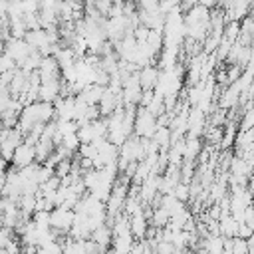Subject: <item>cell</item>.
I'll list each match as a JSON object with an SVG mask.
<instances>
[{
  "label": "cell",
  "instance_id": "8",
  "mask_svg": "<svg viewBox=\"0 0 254 254\" xmlns=\"http://www.w3.org/2000/svg\"><path fill=\"white\" fill-rule=\"evenodd\" d=\"M252 127H254V109L248 107V109L244 111L242 119H240V131H248V129H252Z\"/></svg>",
  "mask_w": 254,
  "mask_h": 254
},
{
  "label": "cell",
  "instance_id": "5",
  "mask_svg": "<svg viewBox=\"0 0 254 254\" xmlns=\"http://www.w3.org/2000/svg\"><path fill=\"white\" fill-rule=\"evenodd\" d=\"M139 75V83H141V89L147 91V89H153L157 79H159V65H153V64H147L141 67V71L137 73Z\"/></svg>",
  "mask_w": 254,
  "mask_h": 254
},
{
  "label": "cell",
  "instance_id": "3",
  "mask_svg": "<svg viewBox=\"0 0 254 254\" xmlns=\"http://www.w3.org/2000/svg\"><path fill=\"white\" fill-rule=\"evenodd\" d=\"M10 163H12L16 169H22V167H28V165L36 163V143L24 139V141L16 147V151H14L12 159H10Z\"/></svg>",
  "mask_w": 254,
  "mask_h": 254
},
{
  "label": "cell",
  "instance_id": "4",
  "mask_svg": "<svg viewBox=\"0 0 254 254\" xmlns=\"http://www.w3.org/2000/svg\"><path fill=\"white\" fill-rule=\"evenodd\" d=\"M32 52H34V50L30 48V44H28L24 38H12L8 44H4V54L10 56V58L16 62V65H18L20 62H24Z\"/></svg>",
  "mask_w": 254,
  "mask_h": 254
},
{
  "label": "cell",
  "instance_id": "10",
  "mask_svg": "<svg viewBox=\"0 0 254 254\" xmlns=\"http://www.w3.org/2000/svg\"><path fill=\"white\" fill-rule=\"evenodd\" d=\"M242 222L248 224V226L254 230V204H250V206L244 208V220H242Z\"/></svg>",
  "mask_w": 254,
  "mask_h": 254
},
{
  "label": "cell",
  "instance_id": "9",
  "mask_svg": "<svg viewBox=\"0 0 254 254\" xmlns=\"http://www.w3.org/2000/svg\"><path fill=\"white\" fill-rule=\"evenodd\" d=\"M248 244H246V238H238L234 236L232 238V254H248Z\"/></svg>",
  "mask_w": 254,
  "mask_h": 254
},
{
  "label": "cell",
  "instance_id": "1",
  "mask_svg": "<svg viewBox=\"0 0 254 254\" xmlns=\"http://www.w3.org/2000/svg\"><path fill=\"white\" fill-rule=\"evenodd\" d=\"M157 117L153 113H149L147 107H137L135 111V123H133V135L143 137V139H151L157 131Z\"/></svg>",
  "mask_w": 254,
  "mask_h": 254
},
{
  "label": "cell",
  "instance_id": "11",
  "mask_svg": "<svg viewBox=\"0 0 254 254\" xmlns=\"http://www.w3.org/2000/svg\"><path fill=\"white\" fill-rule=\"evenodd\" d=\"M252 232H254V230H252L248 224H244V222H238V230H236V236H238V238H248Z\"/></svg>",
  "mask_w": 254,
  "mask_h": 254
},
{
  "label": "cell",
  "instance_id": "7",
  "mask_svg": "<svg viewBox=\"0 0 254 254\" xmlns=\"http://www.w3.org/2000/svg\"><path fill=\"white\" fill-rule=\"evenodd\" d=\"M200 139L198 137H187L185 139V149H183V161H194L200 153Z\"/></svg>",
  "mask_w": 254,
  "mask_h": 254
},
{
  "label": "cell",
  "instance_id": "6",
  "mask_svg": "<svg viewBox=\"0 0 254 254\" xmlns=\"http://www.w3.org/2000/svg\"><path fill=\"white\" fill-rule=\"evenodd\" d=\"M147 224H149L147 222V214L143 210H139V212H135V214L129 216V228H131V234H133L135 240H143L145 238Z\"/></svg>",
  "mask_w": 254,
  "mask_h": 254
},
{
  "label": "cell",
  "instance_id": "2",
  "mask_svg": "<svg viewBox=\"0 0 254 254\" xmlns=\"http://www.w3.org/2000/svg\"><path fill=\"white\" fill-rule=\"evenodd\" d=\"M73 218H75L73 208L54 206V208L50 210V226H52L58 234L69 232V228H71V224H73Z\"/></svg>",
  "mask_w": 254,
  "mask_h": 254
}]
</instances>
